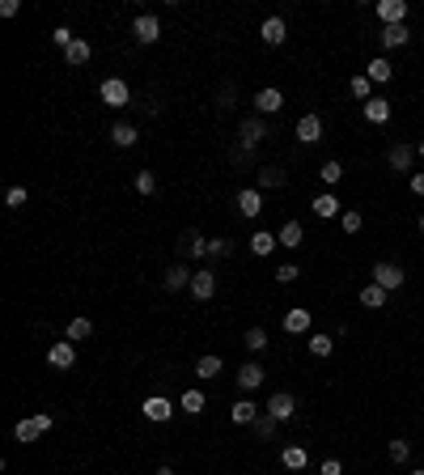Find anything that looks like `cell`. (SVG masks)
I'll list each match as a JSON object with an SVG mask.
<instances>
[{"mask_svg": "<svg viewBox=\"0 0 424 475\" xmlns=\"http://www.w3.org/2000/svg\"><path fill=\"white\" fill-rule=\"evenodd\" d=\"M47 429H52V416H47V412H38V416H26V420H17L13 437H17V441H34V437H43Z\"/></svg>", "mask_w": 424, "mask_h": 475, "instance_id": "obj_1", "label": "cell"}, {"mask_svg": "<svg viewBox=\"0 0 424 475\" xmlns=\"http://www.w3.org/2000/svg\"><path fill=\"white\" fill-rule=\"evenodd\" d=\"M373 285H382L386 293L403 289V267L399 263H373Z\"/></svg>", "mask_w": 424, "mask_h": 475, "instance_id": "obj_2", "label": "cell"}, {"mask_svg": "<svg viewBox=\"0 0 424 475\" xmlns=\"http://www.w3.org/2000/svg\"><path fill=\"white\" fill-rule=\"evenodd\" d=\"M98 93H102V102H107V107H128V102H132V93H128V81H119V77H107Z\"/></svg>", "mask_w": 424, "mask_h": 475, "instance_id": "obj_3", "label": "cell"}, {"mask_svg": "<svg viewBox=\"0 0 424 475\" xmlns=\"http://www.w3.org/2000/svg\"><path fill=\"white\" fill-rule=\"evenodd\" d=\"M140 412H144V420H157V424H166L170 416H174V404L166 395H148L144 404H140Z\"/></svg>", "mask_w": 424, "mask_h": 475, "instance_id": "obj_4", "label": "cell"}, {"mask_svg": "<svg viewBox=\"0 0 424 475\" xmlns=\"http://www.w3.org/2000/svg\"><path fill=\"white\" fill-rule=\"evenodd\" d=\"M132 34H136V43H157V38H161V21H157L153 13H140V17L132 21Z\"/></svg>", "mask_w": 424, "mask_h": 475, "instance_id": "obj_5", "label": "cell"}, {"mask_svg": "<svg viewBox=\"0 0 424 475\" xmlns=\"http://www.w3.org/2000/svg\"><path fill=\"white\" fill-rule=\"evenodd\" d=\"M314 217H322V221H331V217H344V204H339V195L335 191H322V195H314Z\"/></svg>", "mask_w": 424, "mask_h": 475, "instance_id": "obj_6", "label": "cell"}, {"mask_svg": "<svg viewBox=\"0 0 424 475\" xmlns=\"http://www.w3.org/2000/svg\"><path fill=\"white\" fill-rule=\"evenodd\" d=\"M378 17L386 21V26H408V0H382Z\"/></svg>", "mask_w": 424, "mask_h": 475, "instance_id": "obj_7", "label": "cell"}, {"mask_svg": "<svg viewBox=\"0 0 424 475\" xmlns=\"http://www.w3.org/2000/svg\"><path fill=\"white\" fill-rule=\"evenodd\" d=\"M47 361H52L56 369H72V361H77V348H72V340H60L47 348Z\"/></svg>", "mask_w": 424, "mask_h": 475, "instance_id": "obj_8", "label": "cell"}, {"mask_svg": "<svg viewBox=\"0 0 424 475\" xmlns=\"http://www.w3.org/2000/svg\"><path fill=\"white\" fill-rule=\"evenodd\" d=\"M293 412H297V399H293L289 390H276V395L267 399V416H276V420H289Z\"/></svg>", "mask_w": 424, "mask_h": 475, "instance_id": "obj_9", "label": "cell"}, {"mask_svg": "<svg viewBox=\"0 0 424 475\" xmlns=\"http://www.w3.org/2000/svg\"><path fill=\"white\" fill-rule=\"evenodd\" d=\"M238 136H242V148L251 153V148L267 136V128H263V119H242V128H238Z\"/></svg>", "mask_w": 424, "mask_h": 475, "instance_id": "obj_10", "label": "cell"}, {"mask_svg": "<svg viewBox=\"0 0 424 475\" xmlns=\"http://www.w3.org/2000/svg\"><path fill=\"white\" fill-rule=\"evenodd\" d=\"M212 293H216V276H212V272H199V267H195V276H191V297H195V302H208Z\"/></svg>", "mask_w": 424, "mask_h": 475, "instance_id": "obj_11", "label": "cell"}, {"mask_svg": "<svg viewBox=\"0 0 424 475\" xmlns=\"http://www.w3.org/2000/svg\"><path fill=\"white\" fill-rule=\"evenodd\" d=\"M238 212H242V217H259V212H263V191H259V187L238 191Z\"/></svg>", "mask_w": 424, "mask_h": 475, "instance_id": "obj_12", "label": "cell"}, {"mask_svg": "<svg viewBox=\"0 0 424 475\" xmlns=\"http://www.w3.org/2000/svg\"><path fill=\"white\" fill-rule=\"evenodd\" d=\"M297 140H302V144L322 140V119L318 115H302V119H297Z\"/></svg>", "mask_w": 424, "mask_h": 475, "instance_id": "obj_13", "label": "cell"}, {"mask_svg": "<svg viewBox=\"0 0 424 475\" xmlns=\"http://www.w3.org/2000/svg\"><path fill=\"white\" fill-rule=\"evenodd\" d=\"M255 107H259V115H276L284 107V93L280 89H259L255 93Z\"/></svg>", "mask_w": 424, "mask_h": 475, "instance_id": "obj_14", "label": "cell"}, {"mask_svg": "<svg viewBox=\"0 0 424 475\" xmlns=\"http://www.w3.org/2000/svg\"><path fill=\"white\" fill-rule=\"evenodd\" d=\"M284 331H289V335H306V331H310V310L293 306V310L284 314Z\"/></svg>", "mask_w": 424, "mask_h": 475, "instance_id": "obj_15", "label": "cell"}, {"mask_svg": "<svg viewBox=\"0 0 424 475\" xmlns=\"http://www.w3.org/2000/svg\"><path fill=\"white\" fill-rule=\"evenodd\" d=\"M238 386H242V390L263 386V365H259V361H246V365L238 369Z\"/></svg>", "mask_w": 424, "mask_h": 475, "instance_id": "obj_16", "label": "cell"}, {"mask_svg": "<svg viewBox=\"0 0 424 475\" xmlns=\"http://www.w3.org/2000/svg\"><path fill=\"white\" fill-rule=\"evenodd\" d=\"M179 255H183V259H199V255H208V242L191 230V234H183V242H179Z\"/></svg>", "mask_w": 424, "mask_h": 475, "instance_id": "obj_17", "label": "cell"}, {"mask_svg": "<svg viewBox=\"0 0 424 475\" xmlns=\"http://www.w3.org/2000/svg\"><path fill=\"white\" fill-rule=\"evenodd\" d=\"M280 246V238L276 234H267V230H259V234H251V255H259V259H267L271 251Z\"/></svg>", "mask_w": 424, "mask_h": 475, "instance_id": "obj_18", "label": "cell"}, {"mask_svg": "<svg viewBox=\"0 0 424 475\" xmlns=\"http://www.w3.org/2000/svg\"><path fill=\"white\" fill-rule=\"evenodd\" d=\"M230 420H234V424H255V420H259V404H251V399H238V404L230 408Z\"/></svg>", "mask_w": 424, "mask_h": 475, "instance_id": "obj_19", "label": "cell"}, {"mask_svg": "<svg viewBox=\"0 0 424 475\" xmlns=\"http://www.w3.org/2000/svg\"><path fill=\"white\" fill-rule=\"evenodd\" d=\"M365 77H369L373 85H386V81L394 77V68H390V60L378 56V60H369V64H365Z\"/></svg>", "mask_w": 424, "mask_h": 475, "instance_id": "obj_20", "label": "cell"}, {"mask_svg": "<svg viewBox=\"0 0 424 475\" xmlns=\"http://www.w3.org/2000/svg\"><path fill=\"white\" fill-rule=\"evenodd\" d=\"M276 238H280V246H289V251H297V246L306 242V230H302V221H284V230H280Z\"/></svg>", "mask_w": 424, "mask_h": 475, "instance_id": "obj_21", "label": "cell"}, {"mask_svg": "<svg viewBox=\"0 0 424 475\" xmlns=\"http://www.w3.org/2000/svg\"><path fill=\"white\" fill-rule=\"evenodd\" d=\"M280 463H284L289 471H306V463H310L306 445H284V450H280Z\"/></svg>", "mask_w": 424, "mask_h": 475, "instance_id": "obj_22", "label": "cell"}, {"mask_svg": "<svg viewBox=\"0 0 424 475\" xmlns=\"http://www.w3.org/2000/svg\"><path fill=\"white\" fill-rule=\"evenodd\" d=\"M191 276H195V272L191 267H183V263H174L170 272H166V289L174 293V289H191Z\"/></svg>", "mask_w": 424, "mask_h": 475, "instance_id": "obj_23", "label": "cell"}, {"mask_svg": "<svg viewBox=\"0 0 424 475\" xmlns=\"http://www.w3.org/2000/svg\"><path fill=\"white\" fill-rule=\"evenodd\" d=\"M259 34H263L267 47H280V43H284V21H280V17H267L263 26H259Z\"/></svg>", "mask_w": 424, "mask_h": 475, "instance_id": "obj_24", "label": "cell"}, {"mask_svg": "<svg viewBox=\"0 0 424 475\" xmlns=\"http://www.w3.org/2000/svg\"><path fill=\"white\" fill-rule=\"evenodd\" d=\"M361 306H365V310H382V306H386V289L369 280V285L361 289Z\"/></svg>", "mask_w": 424, "mask_h": 475, "instance_id": "obj_25", "label": "cell"}, {"mask_svg": "<svg viewBox=\"0 0 424 475\" xmlns=\"http://www.w3.org/2000/svg\"><path fill=\"white\" fill-rule=\"evenodd\" d=\"M365 119H369V123H386V119H390V102H386V98H378V93H373L369 102H365Z\"/></svg>", "mask_w": 424, "mask_h": 475, "instance_id": "obj_26", "label": "cell"}, {"mask_svg": "<svg viewBox=\"0 0 424 475\" xmlns=\"http://www.w3.org/2000/svg\"><path fill=\"white\" fill-rule=\"evenodd\" d=\"M412 162H416V148L412 144H394L390 148V170H412Z\"/></svg>", "mask_w": 424, "mask_h": 475, "instance_id": "obj_27", "label": "cell"}, {"mask_svg": "<svg viewBox=\"0 0 424 475\" xmlns=\"http://www.w3.org/2000/svg\"><path fill=\"white\" fill-rule=\"evenodd\" d=\"M111 140H115L119 148H132V144L140 140V132L132 128V123H115V128H111Z\"/></svg>", "mask_w": 424, "mask_h": 475, "instance_id": "obj_28", "label": "cell"}, {"mask_svg": "<svg viewBox=\"0 0 424 475\" xmlns=\"http://www.w3.org/2000/svg\"><path fill=\"white\" fill-rule=\"evenodd\" d=\"M408 38H412V30H408V26H386V30H382V47H386V52L403 47Z\"/></svg>", "mask_w": 424, "mask_h": 475, "instance_id": "obj_29", "label": "cell"}, {"mask_svg": "<svg viewBox=\"0 0 424 475\" xmlns=\"http://www.w3.org/2000/svg\"><path fill=\"white\" fill-rule=\"evenodd\" d=\"M89 56H93V47H89L85 38H77V43H72L68 52H64V60H68V64H89Z\"/></svg>", "mask_w": 424, "mask_h": 475, "instance_id": "obj_30", "label": "cell"}, {"mask_svg": "<svg viewBox=\"0 0 424 475\" xmlns=\"http://www.w3.org/2000/svg\"><path fill=\"white\" fill-rule=\"evenodd\" d=\"M318 179L327 183V187H335V183L344 179V166H339V162H322V166H318Z\"/></svg>", "mask_w": 424, "mask_h": 475, "instance_id": "obj_31", "label": "cell"}, {"mask_svg": "<svg viewBox=\"0 0 424 475\" xmlns=\"http://www.w3.org/2000/svg\"><path fill=\"white\" fill-rule=\"evenodd\" d=\"M263 187H284V170L263 166V170H259V191H263Z\"/></svg>", "mask_w": 424, "mask_h": 475, "instance_id": "obj_32", "label": "cell"}, {"mask_svg": "<svg viewBox=\"0 0 424 475\" xmlns=\"http://www.w3.org/2000/svg\"><path fill=\"white\" fill-rule=\"evenodd\" d=\"M348 89H353V98H361V102H369V98H373V81L365 77V72H361V77H353V81H348Z\"/></svg>", "mask_w": 424, "mask_h": 475, "instance_id": "obj_33", "label": "cell"}, {"mask_svg": "<svg viewBox=\"0 0 424 475\" xmlns=\"http://www.w3.org/2000/svg\"><path fill=\"white\" fill-rule=\"evenodd\" d=\"M195 373H199V378H216V373H221V357H212V353L199 357V361H195Z\"/></svg>", "mask_w": 424, "mask_h": 475, "instance_id": "obj_34", "label": "cell"}, {"mask_svg": "<svg viewBox=\"0 0 424 475\" xmlns=\"http://www.w3.org/2000/svg\"><path fill=\"white\" fill-rule=\"evenodd\" d=\"M242 344L251 348V353H263V348H267V331H263V327H251V331L242 335Z\"/></svg>", "mask_w": 424, "mask_h": 475, "instance_id": "obj_35", "label": "cell"}, {"mask_svg": "<svg viewBox=\"0 0 424 475\" xmlns=\"http://www.w3.org/2000/svg\"><path fill=\"white\" fill-rule=\"evenodd\" d=\"M89 331H93V322H89V318H72V322H68V331H64V340H85Z\"/></svg>", "mask_w": 424, "mask_h": 475, "instance_id": "obj_36", "label": "cell"}, {"mask_svg": "<svg viewBox=\"0 0 424 475\" xmlns=\"http://www.w3.org/2000/svg\"><path fill=\"white\" fill-rule=\"evenodd\" d=\"M386 454H390V463H408V454H412V445H408L403 437H394V441L386 445Z\"/></svg>", "mask_w": 424, "mask_h": 475, "instance_id": "obj_37", "label": "cell"}, {"mask_svg": "<svg viewBox=\"0 0 424 475\" xmlns=\"http://www.w3.org/2000/svg\"><path fill=\"white\" fill-rule=\"evenodd\" d=\"M136 191H140V195H153V191H157V174H153V170H140V174H136Z\"/></svg>", "mask_w": 424, "mask_h": 475, "instance_id": "obj_38", "label": "cell"}, {"mask_svg": "<svg viewBox=\"0 0 424 475\" xmlns=\"http://www.w3.org/2000/svg\"><path fill=\"white\" fill-rule=\"evenodd\" d=\"M331 348H335L331 335H310V353H314V357H331Z\"/></svg>", "mask_w": 424, "mask_h": 475, "instance_id": "obj_39", "label": "cell"}, {"mask_svg": "<svg viewBox=\"0 0 424 475\" xmlns=\"http://www.w3.org/2000/svg\"><path fill=\"white\" fill-rule=\"evenodd\" d=\"M204 404H208V399L199 395V390H187V395H183V412H191V416L204 412Z\"/></svg>", "mask_w": 424, "mask_h": 475, "instance_id": "obj_40", "label": "cell"}, {"mask_svg": "<svg viewBox=\"0 0 424 475\" xmlns=\"http://www.w3.org/2000/svg\"><path fill=\"white\" fill-rule=\"evenodd\" d=\"M255 429H259V437H276V429H280V420H276V416H267V412H263V416L255 420Z\"/></svg>", "mask_w": 424, "mask_h": 475, "instance_id": "obj_41", "label": "cell"}, {"mask_svg": "<svg viewBox=\"0 0 424 475\" xmlns=\"http://www.w3.org/2000/svg\"><path fill=\"white\" fill-rule=\"evenodd\" d=\"M339 225H344V234H361L365 217H361V212H344V217H339Z\"/></svg>", "mask_w": 424, "mask_h": 475, "instance_id": "obj_42", "label": "cell"}, {"mask_svg": "<svg viewBox=\"0 0 424 475\" xmlns=\"http://www.w3.org/2000/svg\"><path fill=\"white\" fill-rule=\"evenodd\" d=\"M297 276H302V272H297V263H280V267H276V280H280V285H293Z\"/></svg>", "mask_w": 424, "mask_h": 475, "instance_id": "obj_43", "label": "cell"}, {"mask_svg": "<svg viewBox=\"0 0 424 475\" xmlns=\"http://www.w3.org/2000/svg\"><path fill=\"white\" fill-rule=\"evenodd\" d=\"M26 204V187H9V195H5V208H21Z\"/></svg>", "mask_w": 424, "mask_h": 475, "instance_id": "obj_44", "label": "cell"}, {"mask_svg": "<svg viewBox=\"0 0 424 475\" xmlns=\"http://www.w3.org/2000/svg\"><path fill=\"white\" fill-rule=\"evenodd\" d=\"M52 38H56V47H60V52H68V47L77 43V38H72V30H68V26H56V34H52Z\"/></svg>", "mask_w": 424, "mask_h": 475, "instance_id": "obj_45", "label": "cell"}, {"mask_svg": "<svg viewBox=\"0 0 424 475\" xmlns=\"http://www.w3.org/2000/svg\"><path fill=\"white\" fill-rule=\"evenodd\" d=\"M208 255H216V259L230 255V242H225V238H212V242H208Z\"/></svg>", "mask_w": 424, "mask_h": 475, "instance_id": "obj_46", "label": "cell"}, {"mask_svg": "<svg viewBox=\"0 0 424 475\" xmlns=\"http://www.w3.org/2000/svg\"><path fill=\"white\" fill-rule=\"evenodd\" d=\"M21 9V0H0V17H17Z\"/></svg>", "mask_w": 424, "mask_h": 475, "instance_id": "obj_47", "label": "cell"}, {"mask_svg": "<svg viewBox=\"0 0 424 475\" xmlns=\"http://www.w3.org/2000/svg\"><path fill=\"white\" fill-rule=\"evenodd\" d=\"M322 475H344V463H339V459H327V463H322Z\"/></svg>", "mask_w": 424, "mask_h": 475, "instance_id": "obj_48", "label": "cell"}, {"mask_svg": "<svg viewBox=\"0 0 424 475\" xmlns=\"http://www.w3.org/2000/svg\"><path fill=\"white\" fill-rule=\"evenodd\" d=\"M412 191H416V195H424V170H416V174H412Z\"/></svg>", "mask_w": 424, "mask_h": 475, "instance_id": "obj_49", "label": "cell"}, {"mask_svg": "<svg viewBox=\"0 0 424 475\" xmlns=\"http://www.w3.org/2000/svg\"><path fill=\"white\" fill-rule=\"evenodd\" d=\"M157 475H174V471H170V467H157Z\"/></svg>", "mask_w": 424, "mask_h": 475, "instance_id": "obj_50", "label": "cell"}, {"mask_svg": "<svg viewBox=\"0 0 424 475\" xmlns=\"http://www.w3.org/2000/svg\"><path fill=\"white\" fill-rule=\"evenodd\" d=\"M416 153H420V157H424V140H420V144H416Z\"/></svg>", "mask_w": 424, "mask_h": 475, "instance_id": "obj_51", "label": "cell"}, {"mask_svg": "<svg viewBox=\"0 0 424 475\" xmlns=\"http://www.w3.org/2000/svg\"><path fill=\"white\" fill-rule=\"evenodd\" d=\"M416 225H420V234H424V217H420V221H416Z\"/></svg>", "mask_w": 424, "mask_h": 475, "instance_id": "obj_52", "label": "cell"}, {"mask_svg": "<svg viewBox=\"0 0 424 475\" xmlns=\"http://www.w3.org/2000/svg\"><path fill=\"white\" fill-rule=\"evenodd\" d=\"M412 475H424V471H412Z\"/></svg>", "mask_w": 424, "mask_h": 475, "instance_id": "obj_53", "label": "cell"}]
</instances>
